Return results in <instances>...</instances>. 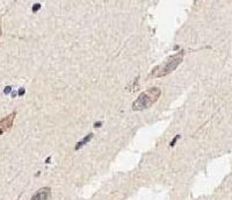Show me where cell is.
Returning <instances> with one entry per match:
<instances>
[{
    "instance_id": "1",
    "label": "cell",
    "mask_w": 232,
    "mask_h": 200,
    "mask_svg": "<svg viewBox=\"0 0 232 200\" xmlns=\"http://www.w3.org/2000/svg\"><path fill=\"white\" fill-rule=\"evenodd\" d=\"M182 61H183V51H180L178 54L168 57L167 61L161 63L160 65H157L151 71V73L148 75V78H160L167 76L171 72H173L182 63Z\"/></svg>"
},
{
    "instance_id": "2",
    "label": "cell",
    "mask_w": 232,
    "mask_h": 200,
    "mask_svg": "<svg viewBox=\"0 0 232 200\" xmlns=\"http://www.w3.org/2000/svg\"><path fill=\"white\" fill-rule=\"evenodd\" d=\"M161 96V91L158 87H151L145 92H142L138 98L132 104V109L136 112L144 111L150 106H152L154 103H157V100L159 99Z\"/></svg>"
},
{
    "instance_id": "3",
    "label": "cell",
    "mask_w": 232,
    "mask_h": 200,
    "mask_svg": "<svg viewBox=\"0 0 232 200\" xmlns=\"http://www.w3.org/2000/svg\"><path fill=\"white\" fill-rule=\"evenodd\" d=\"M15 112H13L11 114H8L7 116H5L4 119L0 120V136L12 128L13 123H14V119H15Z\"/></svg>"
},
{
    "instance_id": "4",
    "label": "cell",
    "mask_w": 232,
    "mask_h": 200,
    "mask_svg": "<svg viewBox=\"0 0 232 200\" xmlns=\"http://www.w3.org/2000/svg\"><path fill=\"white\" fill-rule=\"evenodd\" d=\"M51 197V189L46 186L40 189L36 193L33 194V197L30 198V200H46Z\"/></svg>"
},
{
    "instance_id": "5",
    "label": "cell",
    "mask_w": 232,
    "mask_h": 200,
    "mask_svg": "<svg viewBox=\"0 0 232 200\" xmlns=\"http://www.w3.org/2000/svg\"><path fill=\"white\" fill-rule=\"evenodd\" d=\"M92 137H93V134H89V135H87V136H85L84 139L81 140L80 142H78V143H77V146H76V150L80 149V148H81V147H83V146H85V144H86V143H87L88 141H89V140L92 139Z\"/></svg>"
},
{
    "instance_id": "6",
    "label": "cell",
    "mask_w": 232,
    "mask_h": 200,
    "mask_svg": "<svg viewBox=\"0 0 232 200\" xmlns=\"http://www.w3.org/2000/svg\"><path fill=\"white\" fill-rule=\"evenodd\" d=\"M179 137H180V135H178V136H175V137H174V140H173V142L171 143V147H173V146H174V144H175V142L178 141V139H179Z\"/></svg>"
},
{
    "instance_id": "7",
    "label": "cell",
    "mask_w": 232,
    "mask_h": 200,
    "mask_svg": "<svg viewBox=\"0 0 232 200\" xmlns=\"http://www.w3.org/2000/svg\"><path fill=\"white\" fill-rule=\"evenodd\" d=\"M1 34H3V29H1V19H0V37H1Z\"/></svg>"
},
{
    "instance_id": "8",
    "label": "cell",
    "mask_w": 232,
    "mask_h": 200,
    "mask_svg": "<svg viewBox=\"0 0 232 200\" xmlns=\"http://www.w3.org/2000/svg\"><path fill=\"white\" fill-rule=\"evenodd\" d=\"M38 8H40V5H36V6H35V7L33 8V11H37Z\"/></svg>"
}]
</instances>
